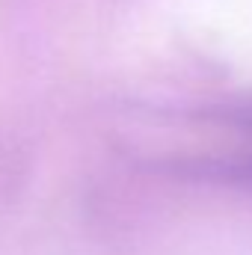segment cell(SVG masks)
<instances>
[{
	"label": "cell",
	"instance_id": "obj_1",
	"mask_svg": "<svg viewBox=\"0 0 252 255\" xmlns=\"http://www.w3.org/2000/svg\"><path fill=\"white\" fill-rule=\"evenodd\" d=\"M154 151L187 172L252 175V104L190 113L163 128Z\"/></svg>",
	"mask_w": 252,
	"mask_h": 255
}]
</instances>
